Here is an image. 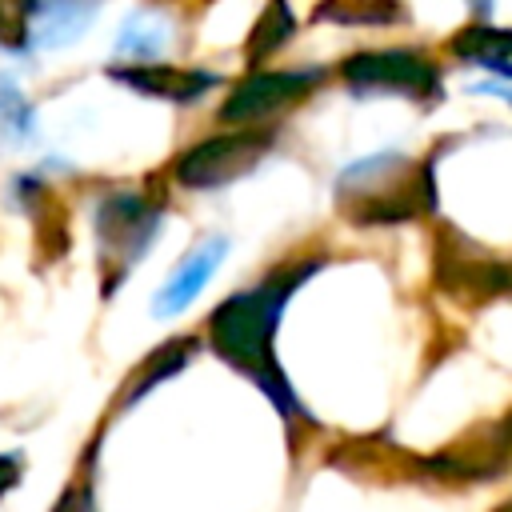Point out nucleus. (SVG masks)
Instances as JSON below:
<instances>
[{"label":"nucleus","mask_w":512,"mask_h":512,"mask_svg":"<svg viewBox=\"0 0 512 512\" xmlns=\"http://www.w3.org/2000/svg\"><path fill=\"white\" fill-rule=\"evenodd\" d=\"M220 252H224V240H208L200 252H192V260L164 284V292H160V300H156V312H160V316L180 312V308L200 292V284L220 268Z\"/></svg>","instance_id":"f257e3e1"}]
</instances>
